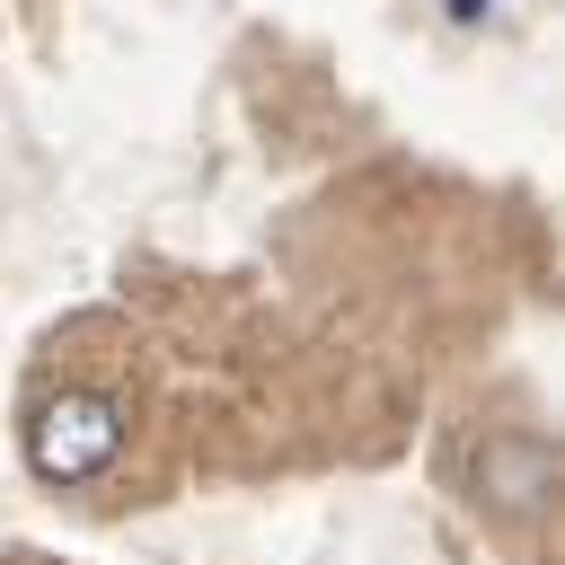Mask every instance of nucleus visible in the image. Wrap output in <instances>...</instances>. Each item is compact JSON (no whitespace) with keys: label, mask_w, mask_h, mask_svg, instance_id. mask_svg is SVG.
<instances>
[{"label":"nucleus","mask_w":565,"mask_h":565,"mask_svg":"<svg viewBox=\"0 0 565 565\" xmlns=\"http://www.w3.org/2000/svg\"><path fill=\"white\" fill-rule=\"evenodd\" d=\"M132 441V406L97 371H53L26 406V468L44 486H97Z\"/></svg>","instance_id":"obj_1"}]
</instances>
